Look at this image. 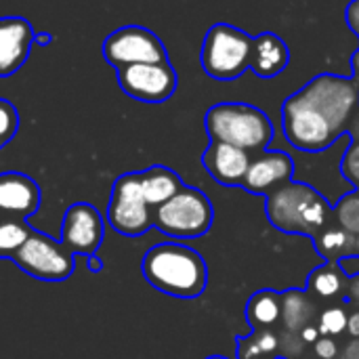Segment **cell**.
<instances>
[{
  "mask_svg": "<svg viewBox=\"0 0 359 359\" xmlns=\"http://www.w3.org/2000/svg\"><path fill=\"white\" fill-rule=\"evenodd\" d=\"M143 278L162 294L198 299L208 286V267L202 255L179 242L151 246L141 263Z\"/></svg>",
  "mask_w": 359,
  "mask_h": 359,
  "instance_id": "cell-1",
  "label": "cell"
},
{
  "mask_svg": "<svg viewBox=\"0 0 359 359\" xmlns=\"http://www.w3.org/2000/svg\"><path fill=\"white\" fill-rule=\"evenodd\" d=\"M269 223L284 233L316 238L332 215V204L313 185L303 181H286L265 196Z\"/></svg>",
  "mask_w": 359,
  "mask_h": 359,
  "instance_id": "cell-2",
  "label": "cell"
},
{
  "mask_svg": "<svg viewBox=\"0 0 359 359\" xmlns=\"http://www.w3.org/2000/svg\"><path fill=\"white\" fill-rule=\"evenodd\" d=\"M204 128L210 141L236 145L248 154L265 151L273 139L269 116L250 103H217L204 116Z\"/></svg>",
  "mask_w": 359,
  "mask_h": 359,
  "instance_id": "cell-3",
  "label": "cell"
},
{
  "mask_svg": "<svg viewBox=\"0 0 359 359\" xmlns=\"http://www.w3.org/2000/svg\"><path fill=\"white\" fill-rule=\"evenodd\" d=\"M215 221V208L208 196L183 185L170 200L154 208V227L172 240H194L210 231Z\"/></svg>",
  "mask_w": 359,
  "mask_h": 359,
  "instance_id": "cell-4",
  "label": "cell"
},
{
  "mask_svg": "<svg viewBox=\"0 0 359 359\" xmlns=\"http://www.w3.org/2000/svg\"><path fill=\"white\" fill-rule=\"evenodd\" d=\"M252 36L229 23H215L202 42V69L215 80H236L248 72Z\"/></svg>",
  "mask_w": 359,
  "mask_h": 359,
  "instance_id": "cell-5",
  "label": "cell"
},
{
  "mask_svg": "<svg viewBox=\"0 0 359 359\" xmlns=\"http://www.w3.org/2000/svg\"><path fill=\"white\" fill-rule=\"evenodd\" d=\"M301 95L339 135H347V124L359 107V84L351 76L320 74L311 78Z\"/></svg>",
  "mask_w": 359,
  "mask_h": 359,
  "instance_id": "cell-6",
  "label": "cell"
},
{
  "mask_svg": "<svg viewBox=\"0 0 359 359\" xmlns=\"http://www.w3.org/2000/svg\"><path fill=\"white\" fill-rule=\"evenodd\" d=\"M23 273L40 282H65L74 276L76 255H72L59 240L32 229L27 240L8 259Z\"/></svg>",
  "mask_w": 359,
  "mask_h": 359,
  "instance_id": "cell-7",
  "label": "cell"
},
{
  "mask_svg": "<svg viewBox=\"0 0 359 359\" xmlns=\"http://www.w3.org/2000/svg\"><path fill=\"white\" fill-rule=\"evenodd\" d=\"M282 126L286 141L307 154H322L339 141L332 126L297 90L282 105Z\"/></svg>",
  "mask_w": 359,
  "mask_h": 359,
  "instance_id": "cell-8",
  "label": "cell"
},
{
  "mask_svg": "<svg viewBox=\"0 0 359 359\" xmlns=\"http://www.w3.org/2000/svg\"><path fill=\"white\" fill-rule=\"evenodd\" d=\"M107 223L126 238H139L154 227V208L143 196L139 172H126L114 181L107 204Z\"/></svg>",
  "mask_w": 359,
  "mask_h": 359,
  "instance_id": "cell-9",
  "label": "cell"
},
{
  "mask_svg": "<svg viewBox=\"0 0 359 359\" xmlns=\"http://www.w3.org/2000/svg\"><path fill=\"white\" fill-rule=\"evenodd\" d=\"M103 57L116 69L135 63L168 61L164 42L143 25H124L114 29L103 42Z\"/></svg>",
  "mask_w": 359,
  "mask_h": 359,
  "instance_id": "cell-10",
  "label": "cell"
},
{
  "mask_svg": "<svg viewBox=\"0 0 359 359\" xmlns=\"http://www.w3.org/2000/svg\"><path fill=\"white\" fill-rule=\"evenodd\" d=\"M120 88L135 101L141 103H164L168 101L179 84L177 72L170 61L158 63H135L116 69Z\"/></svg>",
  "mask_w": 359,
  "mask_h": 359,
  "instance_id": "cell-11",
  "label": "cell"
},
{
  "mask_svg": "<svg viewBox=\"0 0 359 359\" xmlns=\"http://www.w3.org/2000/svg\"><path fill=\"white\" fill-rule=\"evenodd\" d=\"M105 238V221L101 212L86 202L72 204L61 221V244L76 257L97 255Z\"/></svg>",
  "mask_w": 359,
  "mask_h": 359,
  "instance_id": "cell-12",
  "label": "cell"
},
{
  "mask_svg": "<svg viewBox=\"0 0 359 359\" xmlns=\"http://www.w3.org/2000/svg\"><path fill=\"white\" fill-rule=\"evenodd\" d=\"M42 202L38 183L23 172H0V219L25 221Z\"/></svg>",
  "mask_w": 359,
  "mask_h": 359,
  "instance_id": "cell-13",
  "label": "cell"
},
{
  "mask_svg": "<svg viewBox=\"0 0 359 359\" xmlns=\"http://www.w3.org/2000/svg\"><path fill=\"white\" fill-rule=\"evenodd\" d=\"M294 179V160L286 151H263L259 158L250 160L248 172L240 187L255 196H267L282 183Z\"/></svg>",
  "mask_w": 359,
  "mask_h": 359,
  "instance_id": "cell-14",
  "label": "cell"
},
{
  "mask_svg": "<svg viewBox=\"0 0 359 359\" xmlns=\"http://www.w3.org/2000/svg\"><path fill=\"white\" fill-rule=\"evenodd\" d=\"M34 44V29L27 19L0 17V78L13 76L23 67Z\"/></svg>",
  "mask_w": 359,
  "mask_h": 359,
  "instance_id": "cell-15",
  "label": "cell"
},
{
  "mask_svg": "<svg viewBox=\"0 0 359 359\" xmlns=\"http://www.w3.org/2000/svg\"><path fill=\"white\" fill-rule=\"evenodd\" d=\"M250 160L252 158L248 151L221 141H210L202 154L206 172L223 187H240L248 172Z\"/></svg>",
  "mask_w": 359,
  "mask_h": 359,
  "instance_id": "cell-16",
  "label": "cell"
},
{
  "mask_svg": "<svg viewBox=\"0 0 359 359\" xmlns=\"http://www.w3.org/2000/svg\"><path fill=\"white\" fill-rule=\"evenodd\" d=\"M290 63L288 44L273 32H263L252 36L250 46V61L248 69L259 78H276L280 76Z\"/></svg>",
  "mask_w": 359,
  "mask_h": 359,
  "instance_id": "cell-17",
  "label": "cell"
},
{
  "mask_svg": "<svg viewBox=\"0 0 359 359\" xmlns=\"http://www.w3.org/2000/svg\"><path fill=\"white\" fill-rule=\"evenodd\" d=\"M139 183L143 189V196L147 200V204L151 208H158L160 204H164L166 200H170L185 183L181 181V177L162 164L149 166L145 170L139 172Z\"/></svg>",
  "mask_w": 359,
  "mask_h": 359,
  "instance_id": "cell-18",
  "label": "cell"
},
{
  "mask_svg": "<svg viewBox=\"0 0 359 359\" xmlns=\"http://www.w3.org/2000/svg\"><path fill=\"white\" fill-rule=\"evenodd\" d=\"M282 297V316L280 322L286 328V332H301L307 324L313 322L316 305L311 301V294L307 290H284Z\"/></svg>",
  "mask_w": 359,
  "mask_h": 359,
  "instance_id": "cell-19",
  "label": "cell"
},
{
  "mask_svg": "<svg viewBox=\"0 0 359 359\" xmlns=\"http://www.w3.org/2000/svg\"><path fill=\"white\" fill-rule=\"evenodd\" d=\"M282 316V297L276 290H257L246 303V322L255 328H273Z\"/></svg>",
  "mask_w": 359,
  "mask_h": 359,
  "instance_id": "cell-20",
  "label": "cell"
},
{
  "mask_svg": "<svg viewBox=\"0 0 359 359\" xmlns=\"http://www.w3.org/2000/svg\"><path fill=\"white\" fill-rule=\"evenodd\" d=\"M316 250L326 263H337L343 257L355 255V236L345 231L343 227L326 225L316 238Z\"/></svg>",
  "mask_w": 359,
  "mask_h": 359,
  "instance_id": "cell-21",
  "label": "cell"
},
{
  "mask_svg": "<svg viewBox=\"0 0 359 359\" xmlns=\"http://www.w3.org/2000/svg\"><path fill=\"white\" fill-rule=\"evenodd\" d=\"M238 359H271L280 351V334L273 328H255L248 337H238Z\"/></svg>",
  "mask_w": 359,
  "mask_h": 359,
  "instance_id": "cell-22",
  "label": "cell"
},
{
  "mask_svg": "<svg viewBox=\"0 0 359 359\" xmlns=\"http://www.w3.org/2000/svg\"><path fill=\"white\" fill-rule=\"evenodd\" d=\"M345 288V273L337 263H324L318 269L309 273L307 280V292L322 297V299H332L341 294Z\"/></svg>",
  "mask_w": 359,
  "mask_h": 359,
  "instance_id": "cell-23",
  "label": "cell"
},
{
  "mask_svg": "<svg viewBox=\"0 0 359 359\" xmlns=\"http://www.w3.org/2000/svg\"><path fill=\"white\" fill-rule=\"evenodd\" d=\"M32 227L25 221L0 219V259H11L13 252L27 240Z\"/></svg>",
  "mask_w": 359,
  "mask_h": 359,
  "instance_id": "cell-24",
  "label": "cell"
},
{
  "mask_svg": "<svg viewBox=\"0 0 359 359\" xmlns=\"http://www.w3.org/2000/svg\"><path fill=\"white\" fill-rule=\"evenodd\" d=\"M332 215L339 223V227H343L345 231L359 236V189L345 194L334 206H332Z\"/></svg>",
  "mask_w": 359,
  "mask_h": 359,
  "instance_id": "cell-25",
  "label": "cell"
},
{
  "mask_svg": "<svg viewBox=\"0 0 359 359\" xmlns=\"http://www.w3.org/2000/svg\"><path fill=\"white\" fill-rule=\"evenodd\" d=\"M347 311L343 307H330L320 313L318 328L324 337H339L347 330Z\"/></svg>",
  "mask_w": 359,
  "mask_h": 359,
  "instance_id": "cell-26",
  "label": "cell"
},
{
  "mask_svg": "<svg viewBox=\"0 0 359 359\" xmlns=\"http://www.w3.org/2000/svg\"><path fill=\"white\" fill-rule=\"evenodd\" d=\"M19 130V111L17 107L6 101V99H0V147L8 145L15 135Z\"/></svg>",
  "mask_w": 359,
  "mask_h": 359,
  "instance_id": "cell-27",
  "label": "cell"
},
{
  "mask_svg": "<svg viewBox=\"0 0 359 359\" xmlns=\"http://www.w3.org/2000/svg\"><path fill=\"white\" fill-rule=\"evenodd\" d=\"M341 175L359 189V141L351 143V147L345 151L343 160H341Z\"/></svg>",
  "mask_w": 359,
  "mask_h": 359,
  "instance_id": "cell-28",
  "label": "cell"
},
{
  "mask_svg": "<svg viewBox=\"0 0 359 359\" xmlns=\"http://www.w3.org/2000/svg\"><path fill=\"white\" fill-rule=\"evenodd\" d=\"M313 351L320 359H334L339 355V345L334 341V337H320L316 343H313Z\"/></svg>",
  "mask_w": 359,
  "mask_h": 359,
  "instance_id": "cell-29",
  "label": "cell"
},
{
  "mask_svg": "<svg viewBox=\"0 0 359 359\" xmlns=\"http://www.w3.org/2000/svg\"><path fill=\"white\" fill-rule=\"evenodd\" d=\"M337 265L341 267V271L345 273V278H355L359 276V255H349L337 261Z\"/></svg>",
  "mask_w": 359,
  "mask_h": 359,
  "instance_id": "cell-30",
  "label": "cell"
},
{
  "mask_svg": "<svg viewBox=\"0 0 359 359\" xmlns=\"http://www.w3.org/2000/svg\"><path fill=\"white\" fill-rule=\"evenodd\" d=\"M345 19H347V25L351 27V32L359 38V0H351L349 2Z\"/></svg>",
  "mask_w": 359,
  "mask_h": 359,
  "instance_id": "cell-31",
  "label": "cell"
},
{
  "mask_svg": "<svg viewBox=\"0 0 359 359\" xmlns=\"http://www.w3.org/2000/svg\"><path fill=\"white\" fill-rule=\"evenodd\" d=\"M299 337H301V341H303L305 345H313V343L322 337V332H320V328H318V326L307 324V326L299 332Z\"/></svg>",
  "mask_w": 359,
  "mask_h": 359,
  "instance_id": "cell-32",
  "label": "cell"
},
{
  "mask_svg": "<svg viewBox=\"0 0 359 359\" xmlns=\"http://www.w3.org/2000/svg\"><path fill=\"white\" fill-rule=\"evenodd\" d=\"M347 332H349L353 339H359V311H355L353 316L347 318Z\"/></svg>",
  "mask_w": 359,
  "mask_h": 359,
  "instance_id": "cell-33",
  "label": "cell"
},
{
  "mask_svg": "<svg viewBox=\"0 0 359 359\" xmlns=\"http://www.w3.org/2000/svg\"><path fill=\"white\" fill-rule=\"evenodd\" d=\"M86 267H88V271H93V273H101V271H103V263H101L95 255L86 257Z\"/></svg>",
  "mask_w": 359,
  "mask_h": 359,
  "instance_id": "cell-34",
  "label": "cell"
},
{
  "mask_svg": "<svg viewBox=\"0 0 359 359\" xmlns=\"http://www.w3.org/2000/svg\"><path fill=\"white\" fill-rule=\"evenodd\" d=\"M349 299H351L355 305H359V276L351 278V286H349Z\"/></svg>",
  "mask_w": 359,
  "mask_h": 359,
  "instance_id": "cell-35",
  "label": "cell"
},
{
  "mask_svg": "<svg viewBox=\"0 0 359 359\" xmlns=\"http://www.w3.org/2000/svg\"><path fill=\"white\" fill-rule=\"evenodd\" d=\"M53 42V36L46 34V32H40V34H34V44L36 46H48Z\"/></svg>",
  "mask_w": 359,
  "mask_h": 359,
  "instance_id": "cell-36",
  "label": "cell"
},
{
  "mask_svg": "<svg viewBox=\"0 0 359 359\" xmlns=\"http://www.w3.org/2000/svg\"><path fill=\"white\" fill-rule=\"evenodd\" d=\"M343 359H359V339L358 341H353V343L345 349Z\"/></svg>",
  "mask_w": 359,
  "mask_h": 359,
  "instance_id": "cell-37",
  "label": "cell"
},
{
  "mask_svg": "<svg viewBox=\"0 0 359 359\" xmlns=\"http://www.w3.org/2000/svg\"><path fill=\"white\" fill-rule=\"evenodd\" d=\"M351 72H353V80L359 84V48L353 53V57H351Z\"/></svg>",
  "mask_w": 359,
  "mask_h": 359,
  "instance_id": "cell-38",
  "label": "cell"
},
{
  "mask_svg": "<svg viewBox=\"0 0 359 359\" xmlns=\"http://www.w3.org/2000/svg\"><path fill=\"white\" fill-rule=\"evenodd\" d=\"M206 359H229V358H225V355H210V358H206Z\"/></svg>",
  "mask_w": 359,
  "mask_h": 359,
  "instance_id": "cell-39",
  "label": "cell"
},
{
  "mask_svg": "<svg viewBox=\"0 0 359 359\" xmlns=\"http://www.w3.org/2000/svg\"><path fill=\"white\" fill-rule=\"evenodd\" d=\"M273 359H280V358H273Z\"/></svg>",
  "mask_w": 359,
  "mask_h": 359,
  "instance_id": "cell-40",
  "label": "cell"
}]
</instances>
